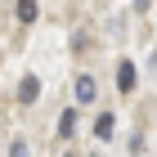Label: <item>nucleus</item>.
<instances>
[{"label": "nucleus", "mask_w": 157, "mask_h": 157, "mask_svg": "<svg viewBox=\"0 0 157 157\" xmlns=\"http://www.w3.org/2000/svg\"><path fill=\"white\" fill-rule=\"evenodd\" d=\"M117 90H121V94L135 90V63H121V67H117Z\"/></svg>", "instance_id": "f257e3e1"}, {"label": "nucleus", "mask_w": 157, "mask_h": 157, "mask_svg": "<svg viewBox=\"0 0 157 157\" xmlns=\"http://www.w3.org/2000/svg\"><path fill=\"white\" fill-rule=\"evenodd\" d=\"M112 130H117V117H112V112H99L94 117V135L99 139H112Z\"/></svg>", "instance_id": "f03ea898"}, {"label": "nucleus", "mask_w": 157, "mask_h": 157, "mask_svg": "<svg viewBox=\"0 0 157 157\" xmlns=\"http://www.w3.org/2000/svg\"><path fill=\"white\" fill-rule=\"evenodd\" d=\"M94 76H76V99H81V103H90V99H94Z\"/></svg>", "instance_id": "7ed1b4c3"}, {"label": "nucleus", "mask_w": 157, "mask_h": 157, "mask_svg": "<svg viewBox=\"0 0 157 157\" xmlns=\"http://www.w3.org/2000/svg\"><path fill=\"white\" fill-rule=\"evenodd\" d=\"M36 94H40V81H36V76H23V85H18V99H23V103H32Z\"/></svg>", "instance_id": "20e7f679"}, {"label": "nucleus", "mask_w": 157, "mask_h": 157, "mask_svg": "<svg viewBox=\"0 0 157 157\" xmlns=\"http://www.w3.org/2000/svg\"><path fill=\"white\" fill-rule=\"evenodd\" d=\"M72 130H76V112L67 108V112L59 117V135H63V139H72Z\"/></svg>", "instance_id": "39448f33"}, {"label": "nucleus", "mask_w": 157, "mask_h": 157, "mask_svg": "<svg viewBox=\"0 0 157 157\" xmlns=\"http://www.w3.org/2000/svg\"><path fill=\"white\" fill-rule=\"evenodd\" d=\"M36 5H32V0H18V18H23V23H36Z\"/></svg>", "instance_id": "423d86ee"}, {"label": "nucleus", "mask_w": 157, "mask_h": 157, "mask_svg": "<svg viewBox=\"0 0 157 157\" xmlns=\"http://www.w3.org/2000/svg\"><path fill=\"white\" fill-rule=\"evenodd\" d=\"M9 157H27V144H23V139L13 144V153H9Z\"/></svg>", "instance_id": "0eeeda50"}, {"label": "nucleus", "mask_w": 157, "mask_h": 157, "mask_svg": "<svg viewBox=\"0 0 157 157\" xmlns=\"http://www.w3.org/2000/svg\"><path fill=\"white\" fill-rule=\"evenodd\" d=\"M67 157H72V153H67Z\"/></svg>", "instance_id": "6e6552de"}]
</instances>
